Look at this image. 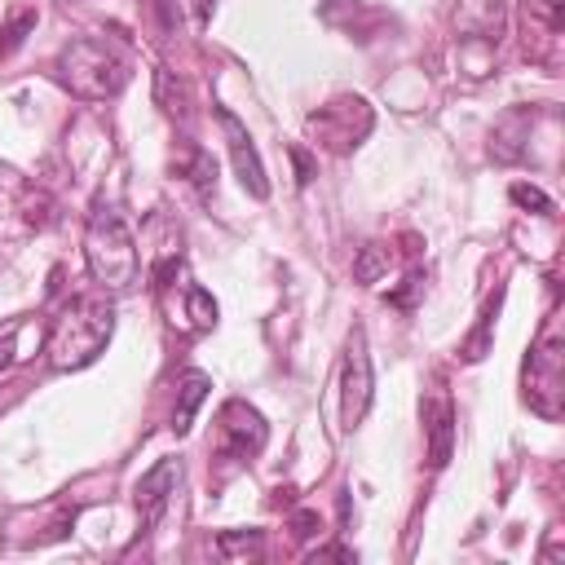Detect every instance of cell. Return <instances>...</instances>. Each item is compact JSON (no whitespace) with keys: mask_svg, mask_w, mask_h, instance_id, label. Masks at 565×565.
I'll use <instances>...</instances> for the list:
<instances>
[{"mask_svg":"<svg viewBox=\"0 0 565 565\" xmlns=\"http://www.w3.org/2000/svg\"><path fill=\"white\" fill-rule=\"evenodd\" d=\"M57 79L79 102H110L132 79V53L110 35H79L57 53Z\"/></svg>","mask_w":565,"mask_h":565,"instance_id":"cell-1","label":"cell"},{"mask_svg":"<svg viewBox=\"0 0 565 565\" xmlns=\"http://www.w3.org/2000/svg\"><path fill=\"white\" fill-rule=\"evenodd\" d=\"M84 265H88V278L102 291H128L141 278L137 238H132L128 221L110 203H97L88 212V225H84Z\"/></svg>","mask_w":565,"mask_h":565,"instance_id":"cell-2","label":"cell"},{"mask_svg":"<svg viewBox=\"0 0 565 565\" xmlns=\"http://www.w3.org/2000/svg\"><path fill=\"white\" fill-rule=\"evenodd\" d=\"M110 331H115V309L97 296H75L49 327V340H44L49 366L53 371H79V366L97 362Z\"/></svg>","mask_w":565,"mask_h":565,"instance_id":"cell-3","label":"cell"},{"mask_svg":"<svg viewBox=\"0 0 565 565\" xmlns=\"http://www.w3.org/2000/svg\"><path fill=\"white\" fill-rule=\"evenodd\" d=\"M561 366H565V353H561V318L552 313L543 322L539 340L525 353V402L543 419H556L561 415Z\"/></svg>","mask_w":565,"mask_h":565,"instance_id":"cell-4","label":"cell"},{"mask_svg":"<svg viewBox=\"0 0 565 565\" xmlns=\"http://www.w3.org/2000/svg\"><path fill=\"white\" fill-rule=\"evenodd\" d=\"M371 124L375 119H371V106L362 97H335V102H327L322 110L309 115V128H313L318 146H327L335 154H349L371 132Z\"/></svg>","mask_w":565,"mask_h":565,"instance_id":"cell-5","label":"cell"},{"mask_svg":"<svg viewBox=\"0 0 565 565\" xmlns=\"http://www.w3.org/2000/svg\"><path fill=\"white\" fill-rule=\"evenodd\" d=\"M371 393H375V375H371L366 335H362V327H353V335L344 344V362H340V415L349 428L362 424V415L371 411Z\"/></svg>","mask_w":565,"mask_h":565,"instance_id":"cell-6","label":"cell"},{"mask_svg":"<svg viewBox=\"0 0 565 565\" xmlns=\"http://www.w3.org/2000/svg\"><path fill=\"white\" fill-rule=\"evenodd\" d=\"M265 437H269V428H265L256 406H247L243 397H230L221 406V415H216V450H221V459H252L265 446Z\"/></svg>","mask_w":565,"mask_h":565,"instance_id":"cell-7","label":"cell"},{"mask_svg":"<svg viewBox=\"0 0 565 565\" xmlns=\"http://www.w3.org/2000/svg\"><path fill=\"white\" fill-rule=\"evenodd\" d=\"M216 124H221V132H225V150H230V159H234V172H238L243 190H247L252 199H265V194H269V181H265V163H260V154H256L247 128L234 119L230 106H216Z\"/></svg>","mask_w":565,"mask_h":565,"instance_id":"cell-8","label":"cell"},{"mask_svg":"<svg viewBox=\"0 0 565 565\" xmlns=\"http://www.w3.org/2000/svg\"><path fill=\"white\" fill-rule=\"evenodd\" d=\"M177 477H181V463H177V459H159L150 472H141V481H137V508H141V521H146V525H154V521L163 516Z\"/></svg>","mask_w":565,"mask_h":565,"instance_id":"cell-9","label":"cell"},{"mask_svg":"<svg viewBox=\"0 0 565 565\" xmlns=\"http://www.w3.org/2000/svg\"><path fill=\"white\" fill-rule=\"evenodd\" d=\"M455 31H459L463 40L499 44V31H503V0H459V9H455Z\"/></svg>","mask_w":565,"mask_h":565,"instance_id":"cell-10","label":"cell"},{"mask_svg":"<svg viewBox=\"0 0 565 565\" xmlns=\"http://www.w3.org/2000/svg\"><path fill=\"white\" fill-rule=\"evenodd\" d=\"M424 433H428V463L433 468H446L450 446H455V411H450V397L446 393H433L424 402Z\"/></svg>","mask_w":565,"mask_h":565,"instance_id":"cell-11","label":"cell"},{"mask_svg":"<svg viewBox=\"0 0 565 565\" xmlns=\"http://www.w3.org/2000/svg\"><path fill=\"white\" fill-rule=\"evenodd\" d=\"M530 124H534V115L525 110V106H516V110H508L499 124H494V159L499 163H516V159H525L530 154Z\"/></svg>","mask_w":565,"mask_h":565,"instance_id":"cell-12","label":"cell"},{"mask_svg":"<svg viewBox=\"0 0 565 565\" xmlns=\"http://www.w3.org/2000/svg\"><path fill=\"white\" fill-rule=\"evenodd\" d=\"M172 168H177V177H185L203 199H212V194H216V163H212V154H207V150L185 146V150H181V159H177Z\"/></svg>","mask_w":565,"mask_h":565,"instance_id":"cell-13","label":"cell"},{"mask_svg":"<svg viewBox=\"0 0 565 565\" xmlns=\"http://www.w3.org/2000/svg\"><path fill=\"white\" fill-rule=\"evenodd\" d=\"M207 388H212V380H207L203 371H185V375H181V406H177V415H172V428H177V433L190 428V419H194L199 402L207 397Z\"/></svg>","mask_w":565,"mask_h":565,"instance_id":"cell-14","label":"cell"},{"mask_svg":"<svg viewBox=\"0 0 565 565\" xmlns=\"http://www.w3.org/2000/svg\"><path fill=\"white\" fill-rule=\"evenodd\" d=\"M525 26L539 31V40H556L565 22V0H525Z\"/></svg>","mask_w":565,"mask_h":565,"instance_id":"cell-15","label":"cell"},{"mask_svg":"<svg viewBox=\"0 0 565 565\" xmlns=\"http://www.w3.org/2000/svg\"><path fill=\"white\" fill-rule=\"evenodd\" d=\"M388 265H393V252L384 247V243H366L362 252H358V260H353V278L358 282H380L384 274H388Z\"/></svg>","mask_w":565,"mask_h":565,"instance_id":"cell-16","label":"cell"},{"mask_svg":"<svg viewBox=\"0 0 565 565\" xmlns=\"http://www.w3.org/2000/svg\"><path fill=\"white\" fill-rule=\"evenodd\" d=\"M494 313H499V291H494V300L486 305V313H481L477 331L468 335V344H463V362H481V358L490 353V331H494Z\"/></svg>","mask_w":565,"mask_h":565,"instance_id":"cell-17","label":"cell"},{"mask_svg":"<svg viewBox=\"0 0 565 565\" xmlns=\"http://www.w3.org/2000/svg\"><path fill=\"white\" fill-rule=\"evenodd\" d=\"M31 26H35V9H18V13L0 26V57H9L13 49H22V40H26Z\"/></svg>","mask_w":565,"mask_h":565,"instance_id":"cell-18","label":"cell"},{"mask_svg":"<svg viewBox=\"0 0 565 565\" xmlns=\"http://www.w3.org/2000/svg\"><path fill=\"white\" fill-rule=\"evenodd\" d=\"M216 552L221 556H260V534H221L216 539Z\"/></svg>","mask_w":565,"mask_h":565,"instance_id":"cell-19","label":"cell"},{"mask_svg":"<svg viewBox=\"0 0 565 565\" xmlns=\"http://www.w3.org/2000/svg\"><path fill=\"white\" fill-rule=\"evenodd\" d=\"M512 203H521V207H534L539 216H552V212H556V203H552V199H547L539 185H525V181H516V185H512Z\"/></svg>","mask_w":565,"mask_h":565,"instance_id":"cell-20","label":"cell"},{"mask_svg":"<svg viewBox=\"0 0 565 565\" xmlns=\"http://www.w3.org/2000/svg\"><path fill=\"white\" fill-rule=\"evenodd\" d=\"M26 194V181L13 172V168H0V212L13 203V199H22Z\"/></svg>","mask_w":565,"mask_h":565,"instance_id":"cell-21","label":"cell"},{"mask_svg":"<svg viewBox=\"0 0 565 565\" xmlns=\"http://www.w3.org/2000/svg\"><path fill=\"white\" fill-rule=\"evenodd\" d=\"M318 530H322V516H318V512H309V508H305V512H296V516H291V534H296V539H313Z\"/></svg>","mask_w":565,"mask_h":565,"instance_id":"cell-22","label":"cell"},{"mask_svg":"<svg viewBox=\"0 0 565 565\" xmlns=\"http://www.w3.org/2000/svg\"><path fill=\"white\" fill-rule=\"evenodd\" d=\"M13 353H18V322L0 331V371H4L9 362H13Z\"/></svg>","mask_w":565,"mask_h":565,"instance_id":"cell-23","label":"cell"},{"mask_svg":"<svg viewBox=\"0 0 565 565\" xmlns=\"http://www.w3.org/2000/svg\"><path fill=\"white\" fill-rule=\"evenodd\" d=\"M291 159H296V181L309 185V177H313V159H309L300 146H291Z\"/></svg>","mask_w":565,"mask_h":565,"instance_id":"cell-24","label":"cell"},{"mask_svg":"<svg viewBox=\"0 0 565 565\" xmlns=\"http://www.w3.org/2000/svg\"><path fill=\"white\" fill-rule=\"evenodd\" d=\"M185 9H190V22L194 26H207V18H212V0H181Z\"/></svg>","mask_w":565,"mask_h":565,"instance_id":"cell-25","label":"cell"},{"mask_svg":"<svg viewBox=\"0 0 565 565\" xmlns=\"http://www.w3.org/2000/svg\"><path fill=\"white\" fill-rule=\"evenodd\" d=\"M419 287H424V278H419V274H411V278H406V287H402V291H393V296H388V300H393V305H402V309H406V305H411V296H415V291H419Z\"/></svg>","mask_w":565,"mask_h":565,"instance_id":"cell-26","label":"cell"}]
</instances>
